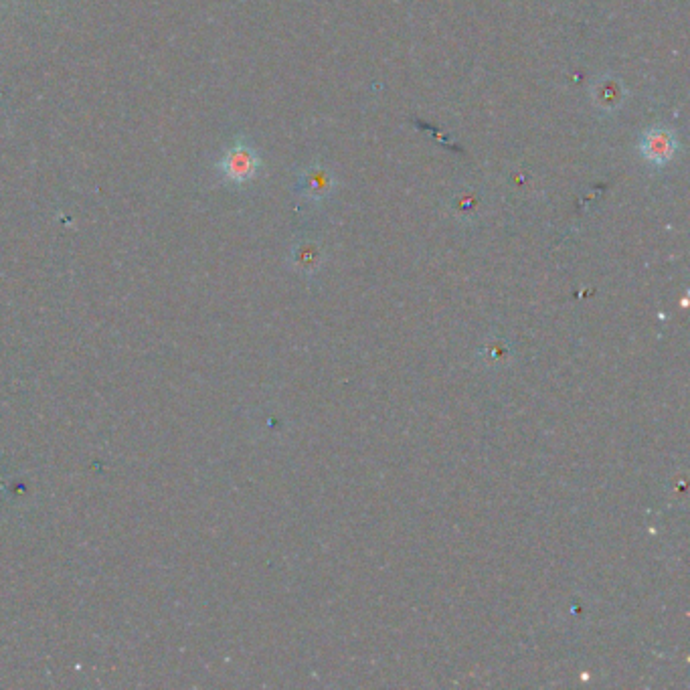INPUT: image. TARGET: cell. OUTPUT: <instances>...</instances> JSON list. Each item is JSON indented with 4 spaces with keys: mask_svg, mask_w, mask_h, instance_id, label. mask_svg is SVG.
Masks as SVG:
<instances>
[{
    "mask_svg": "<svg viewBox=\"0 0 690 690\" xmlns=\"http://www.w3.org/2000/svg\"><path fill=\"white\" fill-rule=\"evenodd\" d=\"M300 193L310 201H322L332 195L336 189V177L334 172L324 164H310L302 170L298 179Z\"/></svg>",
    "mask_w": 690,
    "mask_h": 690,
    "instance_id": "cell-4",
    "label": "cell"
},
{
    "mask_svg": "<svg viewBox=\"0 0 690 690\" xmlns=\"http://www.w3.org/2000/svg\"><path fill=\"white\" fill-rule=\"evenodd\" d=\"M589 96L597 110L612 114L624 106L628 90H626V83L618 75L603 73L593 79Z\"/></svg>",
    "mask_w": 690,
    "mask_h": 690,
    "instance_id": "cell-3",
    "label": "cell"
},
{
    "mask_svg": "<svg viewBox=\"0 0 690 690\" xmlns=\"http://www.w3.org/2000/svg\"><path fill=\"white\" fill-rule=\"evenodd\" d=\"M678 134L668 126H652L642 134L640 154L652 166H666L678 152Z\"/></svg>",
    "mask_w": 690,
    "mask_h": 690,
    "instance_id": "cell-2",
    "label": "cell"
},
{
    "mask_svg": "<svg viewBox=\"0 0 690 690\" xmlns=\"http://www.w3.org/2000/svg\"><path fill=\"white\" fill-rule=\"evenodd\" d=\"M296 255H298L302 268L314 266L318 262V257H320L316 243H300L298 249H296Z\"/></svg>",
    "mask_w": 690,
    "mask_h": 690,
    "instance_id": "cell-5",
    "label": "cell"
},
{
    "mask_svg": "<svg viewBox=\"0 0 690 690\" xmlns=\"http://www.w3.org/2000/svg\"><path fill=\"white\" fill-rule=\"evenodd\" d=\"M221 177L231 185H245L257 177L262 168V158L245 140H237L217 164Z\"/></svg>",
    "mask_w": 690,
    "mask_h": 690,
    "instance_id": "cell-1",
    "label": "cell"
}]
</instances>
